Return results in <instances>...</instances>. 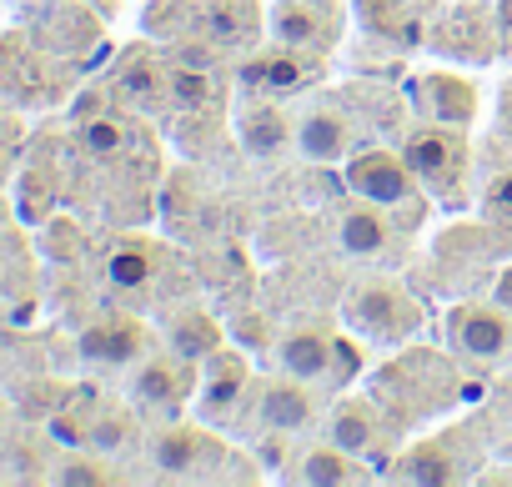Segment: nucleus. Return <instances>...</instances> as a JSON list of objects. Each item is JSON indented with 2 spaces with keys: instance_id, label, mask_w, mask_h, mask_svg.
I'll use <instances>...</instances> for the list:
<instances>
[{
  "instance_id": "nucleus-1",
  "label": "nucleus",
  "mask_w": 512,
  "mask_h": 487,
  "mask_svg": "<svg viewBox=\"0 0 512 487\" xmlns=\"http://www.w3.org/2000/svg\"><path fill=\"white\" fill-rule=\"evenodd\" d=\"M342 317L367 342H402L422 327V307L412 302V292L397 287V282H382V277L357 282L342 302Z\"/></svg>"
},
{
  "instance_id": "nucleus-2",
  "label": "nucleus",
  "mask_w": 512,
  "mask_h": 487,
  "mask_svg": "<svg viewBox=\"0 0 512 487\" xmlns=\"http://www.w3.org/2000/svg\"><path fill=\"white\" fill-rule=\"evenodd\" d=\"M402 161L412 166L417 181H427V186H437V191H452V186L462 181V161H467L462 126L437 121V126H417V131H407V141H402Z\"/></svg>"
},
{
  "instance_id": "nucleus-3",
  "label": "nucleus",
  "mask_w": 512,
  "mask_h": 487,
  "mask_svg": "<svg viewBox=\"0 0 512 487\" xmlns=\"http://www.w3.org/2000/svg\"><path fill=\"white\" fill-rule=\"evenodd\" d=\"M216 457H221V442L206 427H196V422H166L151 437V467L161 477H196Z\"/></svg>"
},
{
  "instance_id": "nucleus-4",
  "label": "nucleus",
  "mask_w": 512,
  "mask_h": 487,
  "mask_svg": "<svg viewBox=\"0 0 512 487\" xmlns=\"http://www.w3.org/2000/svg\"><path fill=\"white\" fill-rule=\"evenodd\" d=\"M347 186L362 196V201H377V206H402L417 196V176L402 156L392 151H362L352 166H347Z\"/></svg>"
},
{
  "instance_id": "nucleus-5",
  "label": "nucleus",
  "mask_w": 512,
  "mask_h": 487,
  "mask_svg": "<svg viewBox=\"0 0 512 487\" xmlns=\"http://www.w3.org/2000/svg\"><path fill=\"white\" fill-rule=\"evenodd\" d=\"M452 342H457V352H467L477 362H497L512 347V322L497 307L467 302V307L452 312Z\"/></svg>"
},
{
  "instance_id": "nucleus-6",
  "label": "nucleus",
  "mask_w": 512,
  "mask_h": 487,
  "mask_svg": "<svg viewBox=\"0 0 512 487\" xmlns=\"http://www.w3.org/2000/svg\"><path fill=\"white\" fill-rule=\"evenodd\" d=\"M337 352H342L337 337L322 332V327H292V332H282V342H277L282 372H292V377H302V382L332 377V372H337Z\"/></svg>"
},
{
  "instance_id": "nucleus-7",
  "label": "nucleus",
  "mask_w": 512,
  "mask_h": 487,
  "mask_svg": "<svg viewBox=\"0 0 512 487\" xmlns=\"http://www.w3.org/2000/svg\"><path fill=\"white\" fill-rule=\"evenodd\" d=\"M312 412H317V397H312V387L302 377L287 372V377L262 382V397H256V422H262V427L297 432V427L312 422Z\"/></svg>"
},
{
  "instance_id": "nucleus-8",
  "label": "nucleus",
  "mask_w": 512,
  "mask_h": 487,
  "mask_svg": "<svg viewBox=\"0 0 512 487\" xmlns=\"http://www.w3.org/2000/svg\"><path fill=\"white\" fill-rule=\"evenodd\" d=\"M272 31H277L282 46H332L337 11L327 0H282L277 16H272Z\"/></svg>"
},
{
  "instance_id": "nucleus-9",
  "label": "nucleus",
  "mask_w": 512,
  "mask_h": 487,
  "mask_svg": "<svg viewBox=\"0 0 512 487\" xmlns=\"http://www.w3.org/2000/svg\"><path fill=\"white\" fill-rule=\"evenodd\" d=\"M312 71H322V61L307 56V46H282V51H267L246 66V86L251 91H297L312 81Z\"/></svg>"
},
{
  "instance_id": "nucleus-10",
  "label": "nucleus",
  "mask_w": 512,
  "mask_h": 487,
  "mask_svg": "<svg viewBox=\"0 0 512 487\" xmlns=\"http://www.w3.org/2000/svg\"><path fill=\"white\" fill-rule=\"evenodd\" d=\"M141 347H146V332L131 317H106V322L86 327V337H81V352L101 367H126L141 357Z\"/></svg>"
},
{
  "instance_id": "nucleus-11",
  "label": "nucleus",
  "mask_w": 512,
  "mask_h": 487,
  "mask_svg": "<svg viewBox=\"0 0 512 487\" xmlns=\"http://www.w3.org/2000/svg\"><path fill=\"white\" fill-rule=\"evenodd\" d=\"M347 146H352V131H347V121H342L337 111L312 106V111L302 116V126H297V151H302L307 161H337V156H347Z\"/></svg>"
},
{
  "instance_id": "nucleus-12",
  "label": "nucleus",
  "mask_w": 512,
  "mask_h": 487,
  "mask_svg": "<svg viewBox=\"0 0 512 487\" xmlns=\"http://www.w3.org/2000/svg\"><path fill=\"white\" fill-rule=\"evenodd\" d=\"M241 141L251 156H282L297 141V131H292V116L277 101H267V106H251L241 116Z\"/></svg>"
},
{
  "instance_id": "nucleus-13",
  "label": "nucleus",
  "mask_w": 512,
  "mask_h": 487,
  "mask_svg": "<svg viewBox=\"0 0 512 487\" xmlns=\"http://www.w3.org/2000/svg\"><path fill=\"white\" fill-rule=\"evenodd\" d=\"M337 236H342V252H352V257H377V252H387V241H392L387 216L377 211V201L347 206L342 221H337Z\"/></svg>"
},
{
  "instance_id": "nucleus-14",
  "label": "nucleus",
  "mask_w": 512,
  "mask_h": 487,
  "mask_svg": "<svg viewBox=\"0 0 512 487\" xmlns=\"http://www.w3.org/2000/svg\"><path fill=\"white\" fill-rule=\"evenodd\" d=\"M156 272H161V252L151 247V241H141V236L121 241V247L106 257V282L116 292H141Z\"/></svg>"
},
{
  "instance_id": "nucleus-15",
  "label": "nucleus",
  "mask_w": 512,
  "mask_h": 487,
  "mask_svg": "<svg viewBox=\"0 0 512 487\" xmlns=\"http://www.w3.org/2000/svg\"><path fill=\"white\" fill-rule=\"evenodd\" d=\"M116 86H121L136 106H161V101H166V71H161V61H156L151 51H141V46H131V51L121 56Z\"/></svg>"
},
{
  "instance_id": "nucleus-16",
  "label": "nucleus",
  "mask_w": 512,
  "mask_h": 487,
  "mask_svg": "<svg viewBox=\"0 0 512 487\" xmlns=\"http://www.w3.org/2000/svg\"><path fill=\"white\" fill-rule=\"evenodd\" d=\"M191 392V382H186V372H181V357L176 362H146L141 372H136V397L146 402V407H161V412H171V407H181V397Z\"/></svg>"
},
{
  "instance_id": "nucleus-17",
  "label": "nucleus",
  "mask_w": 512,
  "mask_h": 487,
  "mask_svg": "<svg viewBox=\"0 0 512 487\" xmlns=\"http://www.w3.org/2000/svg\"><path fill=\"white\" fill-rule=\"evenodd\" d=\"M171 352H176L181 362H206L211 352H221L216 322L201 317V312H181V317L171 322Z\"/></svg>"
},
{
  "instance_id": "nucleus-18",
  "label": "nucleus",
  "mask_w": 512,
  "mask_h": 487,
  "mask_svg": "<svg viewBox=\"0 0 512 487\" xmlns=\"http://www.w3.org/2000/svg\"><path fill=\"white\" fill-rule=\"evenodd\" d=\"M256 31V11L246 0H211L206 6V36L216 46H246Z\"/></svg>"
},
{
  "instance_id": "nucleus-19",
  "label": "nucleus",
  "mask_w": 512,
  "mask_h": 487,
  "mask_svg": "<svg viewBox=\"0 0 512 487\" xmlns=\"http://www.w3.org/2000/svg\"><path fill=\"white\" fill-rule=\"evenodd\" d=\"M206 367H211V382H206V407L211 412H226L241 392H246V362L236 357V352H211L206 357Z\"/></svg>"
},
{
  "instance_id": "nucleus-20",
  "label": "nucleus",
  "mask_w": 512,
  "mask_h": 487,
  "mask_svg": "<svg viewBox=\"0 0 512 487\" xmlns=\"http://www.w3.org/2000/svg\"><path fill=\"white\" fill-rule=\"evenodd\" d=\"M357 477H362V467H357V462H352V452H347V447H337V442L312 447V452L302 457V482L342 487V482H357Z\"/></svg>"
},
{
  "instance_id": "nucleus-21",
  "label": "nucleus",
  "mask_w": 512,
  "mask_h": 487,
  "mask_svg": "<svg viewBox=\"0 0 512 487\" xmlns=\"http://www.w3.org/2000/svg\"><path fill=\"white\" fill-rule=\"evenodd\" d=\"M332 442L347 447L352 457L367 452V447L377 442V417H372V407H367V402H342V407L332 412Z\"/></svg>"
},
{
  "instance_id": "nucleus-22",
  "label": "nucleus",
  "mask_w": 512,
  "mask_h": 487,
  "mask_svg": "<svg viewBox=\"0 0 512 487\" xmlns=\"http://www.w3.org/2000/svg\"><path fill=\"white\" fill-rule=\"evenodd\" d=\"M427 106L437 111V121H447V126H467L472 121V86L467 81H457V76H432L427 81Z\"/></svg>"
},
{
  "instance_id": "nucleus-23",
  "label": "nucleus",
  "mask_w": 512,
  "mask_h": 487,
  "mask_svg": "<svg viewBox=\"0 0 512 487\" xmlns=\"http://www.w3.org/2000/svg\"><path fill=\"white\" fill-rule=\"evenodd\" d=\"M402 477H407V482H422V487H432V482H457V462H452V452H447L442 442H422V447H412V452L402 457Z\"/></svg>"
},
{
  "instance_id": "nucleus-24",
  "label": "nucleus",
  "mask_w": 512,
  "mask_h": 487,
  "mask_svg": "<svg viewBox=\"0 0 512 487\" xmlns=\"http://www.w3.org/2000/svg\"><path fill=\"white\" fill-rule=\"evenodd\" d=\"M166 101L181 106V111H206V106H211V71L176 61V66L166 71Z\"/></svg>"
},
{
  "instance_id": "nucleus-25",
  "label": "nucleus",
  "mask_w": 512,
  "mask_h": 487,
  "mask_svg": "<svg viewBox=\"0 0 512 487\" xmlns=\"http://www.w3.org/2000/svg\"><path fill=\"white\" fill-rule=\"evenodd\" d=\"M56 482H66V487H106V482H121V472L101 452H81V457H66L56 467Z\"/></svg>"
},
{
  "instance_id": "nucleus-26",
  "label": "nucleus",
  "mask_w": 512,
  "mask_h": 487,
  "mask_svg": "<svg viewBox=\"0 0 512 487\" xmlns=\"http://www.w3.org/2000/svg\"><path fill=\"white\" fill-rule=\"evenodd\" d=\"M126 121H116V116H91L86 126H81V146L91 151V156H116L121 146H126Z\"/></svg>"
},
{
  "instance_id": "nucleus-27",
  "label": "nucleus",
  "mask_w": 512,
  "mask_h": 487,
  "mask_svg": "<svg viewBox=\"0 0 512 487\" xmlns=\"http://www.w3.org/2000/svg\"><path fill=\"white\" fill-rule=\"evenodd\" d=\"M131 417L126 412H111V417H101L96 427H91V447H121V442H131Z\"/></svg>"
},
{
  "instance_id": "nucleus-28",
  "label": "nucleus",
  "mask_w": 512,
  "mask_h": 487,
  "mask_svg": "<svg viewBox=\"0 0 512 487\" xmlns=\"http://www.w3.org/2000/svg\"><path fill=\"white\" fill-rule=\"evenodd\" d=\"M487 196H492V206H502V211H512V171H502V176L492 181V191H487Z\"/></svg>"
},
{
  "instance_id": "nucleus-29",
  "label": "nucleus",
  "mask_w": 512,
  "mask_h": 487,
  "mask_svg": "<svg viewBox=\"0 0 512 487\" xmlns=\"http://www.w3.org/2000/svg\"><path fill=\"white\" fill-rule=\"evenodd\" d=\"M176 61H181V66H201V71H211V51H206V46H181Z\"/></svg>"
},
{
  "instance_id": "nucleus-30",
  "label": "nucleus",
  "mask_w": 512,
  "mask_h": 487,
  "mask_svg": "<svg viewBox=\"0 0 512 487\" xmlns=\"http://www.w3.org/2000/svg\"><path fill=\"white\" fill-rule=\"evenodd\" d=\"M502 297H507V307H512V272L502 277Z\"/></svg>"
}]
</instances>
